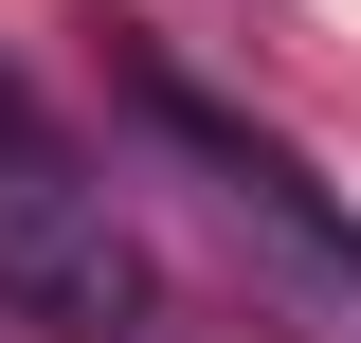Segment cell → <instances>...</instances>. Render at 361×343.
Listing matches in <instances>:
<instances>
[{"label": "cell", "instance_id": "1", "mask_svg": "<svg viewBox=\"0 0 361 343\" xmlns=\"http://www.w3.org/2000/svg\"><path fill=\"white\" fill-rule=\"evenodd\" d=\"M0 325L37 343H163V271L109 199L73 181H0Z\"/></svg>", "mask_w": 361, "mask_h": 343}, {"label": "cell", "instance_id": "2", "mask_svg": "<svg viewBox=\"0 0 361 343\" xmlns=\"http://www.w3.org/2000/svg\"><path fill=\"white\" fill-rule=\"evenodd\" d=\"M145 127H163L180 163L217 181V199H235V217H253V235H271V253L307 271V307H325V325L361 343V217H343V199H325V181H307V145H271V127H235L217 90H180V73H145Z\"/></svg>", "mask_w": 361, "mask_h": 343}, {"label": "cell", "instance_id": "3", "mask_svg": "<svg viewBox=\"0 0 361 343\" xmlns=\"http://www.w3.org/2000/svg\"><path fill=\"white\" fill-rule=\"evenodd\" d=\"M0 181H54V109H37L18 73H0Z\"/></svg>", "mask_w": 361, "mask_h": 343}]
</instances>
